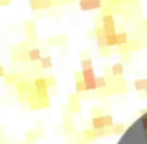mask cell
Listing matches in <instances>:
<instances>
[{
    "label": "cell",
    "instance_id": "6da1fadb",
    "mask_svg": "<svg viewBox=\"0 0 147 144\" xmlns=\"http://www.w3.org/2000/svg\"><path fill=\"white\" fill-rule=\"evenodd\" d=\"M117 144H147V112L127 128Z\"/></svg>",
    "mask_w": 147,
    "mask_h": 144
}]
</instances>
